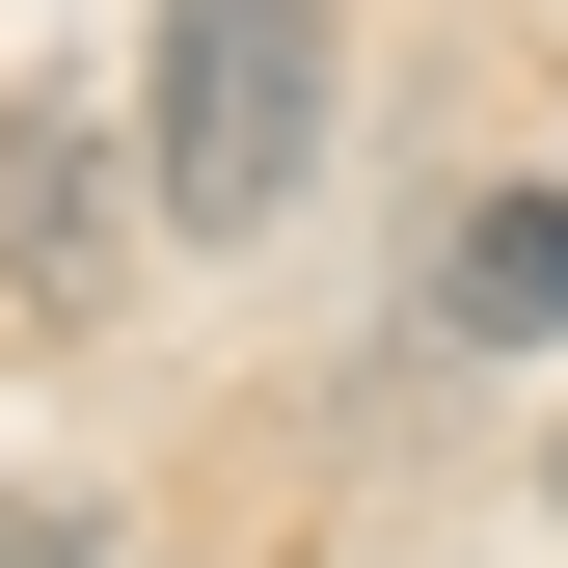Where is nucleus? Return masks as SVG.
<instances>
[{
  "label": "nucleus",
  "instance_id": "f257e3e1",
  "mask_svg": "<svg viewBox=\"0 0 568 568\" xmlns=\"http://www.w3.org/2000/svg\"><path fill=\"white\" fill-rule=\"evenodd\" d=\"M325 163V0H163V54H135V190H163L190 244H271Z\"/></svg>",
  "mask_w": 568,
  "mask_h": 568
},
{
  "label": "nucleus",
  "instance_id": "f03ea898",
  "mask_svg": "<svg viewBox=\"0 0 568 568\" xmlns=\"http://www.w3.org/2000/svg\"><path fill=\"white\" fill-rule=\"evenodd\" d=\"M135 217H163L135 135H109L82 82H0V298H28V325H109V298H135Z\"/></svg>",
  "mask_w": 568,
  "mask_h": 568
},
{
  "label": "nucleus",
  "instance_id": "7ed1b4c3",
  "mask_svg": "<svg viewBox=\"0 0 568 568\" xmlns=\"http://www.w3.org/2000/svg\"><path fill=\"white\" fill-rule=\"evenodd\" d=\"M434 298H460L487 352H568V190H487V217H460V271H434Z\"/></svg>",
  "mask_w": 568,
  "mask_h": 568
},
{
  "label": "nucleus",
  "instance_id": "20e7f679",
  "mask_svg": "<svg viewBox=\"0 0 568 568\" xmlns=\"http://www.w3.org/2000/svg\"><path fill=\"white\" fill-rule=\"evenodd\" d=\"M0 568H82V487H0Z\"/></svg>",
  "mask_w": 568,
  "mask_h": 568
},
{
  "label": "nucleus",
  "instance_id": "39448f33",
  "mask_svg": "<svg viewBox=\"0 0 568 568\" xmlns=\"http://www.w3.org/2000/svg\"><path fill=\"white\" fill-rule=\"evenodd\" d=\"M541 515H568V434H541Z\"/></svg>",
  "mask_w": 568,
  "mask_h": 568
}]
</instances>
